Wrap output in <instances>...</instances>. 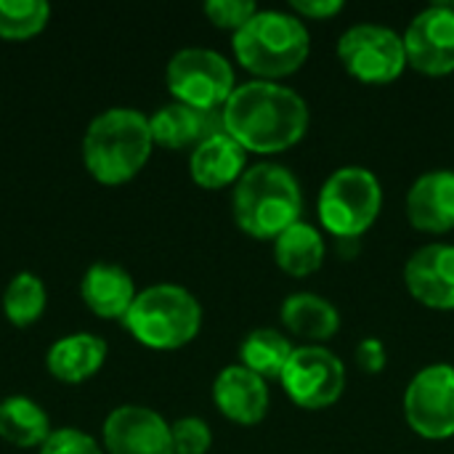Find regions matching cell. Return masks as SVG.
Instances as JSON below:
<instances>
[{
  "instance_id": "14",
  "label": "cell",
  "mask_w": 454,
  "mask_h": 454,
  "mask_svg": "<svg viewBox=\"0 0 454 454\" xmlns=\"http://www.w3.org/2000/svg\"><path fill=\"white\" fill-rule=\"evenodd\" d=\"M218 412L237 426H258L269 412V386L242 364L223 367L213 383Z\"/></svg>"
},
{
  "instance_id": "30",
  "label": "cell",
  "mask_w": 454,
  "mask_h": 454,
  "mask_svg": "<svg viewBox=\"0 0 454 454\" xmlns=\"http://www.w3.org/2000/svg\"><path fill=\"white\" fill-rule=\"evenodd\" d=\"M293 13L303 21V19H311V21H327L333 16H338L343 11V3L340 0H293L290 3Z\"/></svg>"
},
{
  "instance_id": "24",
  "label": "cell",
  "mask_w": 454,
  "mask_h": 454,
  "mask_svg": "<svg viewBox=\"0 0 454 454\" xmlns=\"http://www.w3.org/2000/svg\"><path fill=\"white\" fill-rule=\"evenodd\" d=\"M48 303L45 285L32 271H19L11 277V282L3 290V314L13 327H29L35 325Z\"/></svg>"
},
{
  "instance_id": "4",
  "label": "cell",
  "mask_w": 454,
  "mask_h": 454,
  "mask_svg": "<svg viewBox=\"0 0 454 454\" xmlns=\"http://www.w3.org/2000/svg\"><path fill=\"white\" fill-rule=\"evenodd\" d=\"M231 45L242 69L258 80L277 82L306 64L311 53V35L295 13L258 11L239 32H234Z\"/></svg>"
},
{
  "instance_id": "5",
  "label": "cell",
  "mask_w": 454,
  "mask_h": 454,
  "mask_svg": "<svg viewBox=\"0 0 454 454\" xmlns=\"http://www.w3.org/2000/svg\"><path fill=\"white\" fill-rule=\"evenodd\" d=\"M122 325L152 351H178L200 335L202 306L181 285H152L136 295Z\"/></svg>"
},
{
  "instance_id": "18",
  "label": "cell",
  "mask_w": 454,
  "mask_h": 454,
  "mask_svg": "<svg viewBox=\"0 0 454 454\" xmlns=\"http://www.w3.org/2000/svg\"><path fill=\"white\" fill-rule=\"evenodd\" d=\"M80 295L96 317L125 319L138 290L133 285V277L122 266L98 261V263L88 266V271L82 274Z\"/></svg>"
},
{
  "instance_id": "3",
  "label": "cell",
  "mask_w": 454,
  "mask_h": 454,
  "mask_svg": "<svg viewBox=\"0 0 454 454\" xmlns=\"http://www.w3.org/2000/svg\"><path fill=\"white\" fill-rule=\"evenodd\" d=\"M234 223L253 239H277L301 221L303 192L298 178L277 162L245 170L231 194Z\"/></svg>"
},
{
  "instance_id": "28",
  "label": "cell",
  "mask_w": 454,
  "mask_h": 454,
  "mask_svg": "<svg viewBox=\"0 0 454 454\" xmlns=\"http://www.w3.org/2000/svg\"><path fill=\"white\" fill-rule=\"evenodd\" d=\"M40 454H104L101 444L80 428H56L43 442Z\"/></svg>"
},
{
  "instance_id": "13",
  "label": "cell",
  "mask_w": 454,
  "mask_h": 454,
  "mask_svg": "<svg viewBox=\"0 0 454 454\" xmlns=\"http://www.w3.org/2000/svg\"><path fill=\"white\" fill-rule=\"evenodd\" d=\"M404 285L418 303L434 311H452L454 245L434 242L415 250L404 266Z\"/></svg>"
},
{
  "instance_id": "12",
  "label": "cell",
  "mask_w": 454,
  "mask_h": 454,
  "mask_svg": "<svg viewBox=\"0 0 454 454\" xmlns=\"http://www.w3.org/2000/svg\"><path fill=\"white\" fill-rule=\"evenodd\" d=\"M104 450L109 454H173L170 423L144 404L114 407L104 420Z\"/></svg>"
},
{
  "instance_id": "2",
  "label": "cell",
  "mask_w": 454,
  "mask_h": 454,
  "mask_svg": "<svg viewBox=\"0 0 454 454\" xmlns=\"http://www.w3.org/2000/svg\"><path fill=\"white\" fill-rule=\"evenodd\" d=\"M154 149L149 117L133 106H112L90 120L82 136V162L104 186L133 181Z\"/></svg>"
},
{
  "instance_id": "27",
  "label": "cell",
  "mask_w": 454,
  "mask_h": 454,
  "mask_svg": "<svg viewBox=\"0 0 454 454\" xmlns=\"http://www.w3.org/2000/svg\"><path fill=\"white\" fill-rule=\"evenodd\" d=\"M261 8L253 0H207L205 3V16L218 27V29H231L239 32Z\"/></svg>"
},
{
  "instance_id": "9",
  "label": "cell",
  "mask_w": 454,
  "mask_h": 454,
  "mask_svg": "<svg viewBox=\"0 0 454 454\" xmlns=\"http://www.w3.org/2000/svg\"><path fill=\"white\" fill-rule=\"evenodd\" d=\"M290 402L301 410H327L346 391V367L325 346H298L279 378Z\"/></svg>"
},
{
  "instance_id": "26",
  "label": "cell",
  "mask_w": 454,
  "mask_h": 454,
  "mask_svg": "<svg viewBox=\"0 0 454 454\" xmlns=\"http://www.w3.org/2000/svg\"><path fill=\"white\" fill-rule=\"evenodd\" d=\"M173 454H207L213 447V431L202 418H181L170 423Z\"/></svg>"
},
{
  "instance_id": "10",
  "label": "cell",
  "mask_w": 454,
  "mask_h": 454,
  "mask_svg": "<svg viewBox=\"0 0 454 454\" xmlns=\"http://www.w3.org/2000/svg\"><path fill=\"white\" fill-rule=\"evenodd\" d=\"M404 420L428 442L454 436V367L431 364L420 370L404 391Z\"/></svg>"
},
{
  "instance_id": "17",
  "label": "cell",
  "mask_w": 454,
  "mask_h": 454,
  "mask_svg": "<svg viewBox=\"0 0 454 454\" xmlns=\"http://www.w3.org/2000/svg\"><path fill=\"white\" fill-rule=\"evenodd\" d=\"M247 168V152L229 136V133H215L197 144L189 157V173L192 181L202 189H226L237 186V181L245 176Z\"/></svg>"
},
{
  "instance_id": "1",
  "label": "cell",
  "mask_w": 454,
  "mask_h": 454,
  "mask_svg": "<svg viewBox=\"0 0 454 454\" xmlns=\"http://www.w3.org/2000/svg\"><path fill=\"white\" fill-rule=\"evenodd\" d=\"M223 130L253 154H279L303 141L309 104L287 85L250 80L237 85L223 106Z\"/></svg>"
},
{
  "instance_id": "19",
  "label": "cell",
  "mask_w": 454,
  "mask_h": 454,
  "mask_svg": "<svg viewBox=\"0 0 454 454\" xmlns=\"http://www.w3.org/2000/svg\"><path fill=\"white\" fill-rule=\"evenodd\" d=\"M106 340L93 333H69L51 343L45 354L48 372L69 386L85 383L106 362Z\"/></svg>"
},
{
  "instance_id": "6",
  "label": "cell",
  "mask_w": 454,
  "mask_h": 454,
  "mask_svg": "<svg viewBox=\"0 0 454 454\" xmlns=\"http://www.w3.org/2000/svg\"><path fill=\"white\" fill-rule=\"evenodd\" d=\"M383 207V186L378 176L359 165L338 168L322 186L317 213L322 226L338 239H359L378 221Z\"/></svg>"
},
{
  "instance_id": "25",
  "label": "cell",
  "mask_w": 454,
  "mask_h": 454,
  "mask_svg": "<svg viewBox=\"0 0 454 454\" xmlns=\"http://www.w3.org/2000/svg\"><path fill=\"white\" fill-rule=\"evenodd\" d=\"M51 5L45 0H0V37L27 40L45 29Z\"/></svg>"
},
{
  "instance_id": "16",
  "label": "cell",
  "mask_w": 454,
  "mask_h": 454,
  "mask_svg": "<svg viewBox=\"0 0 454 454\" xmlns=\"http://www.w3.org/2000/svg\"><path fill=\"white\" fill-rule=\"evenodd\" d=\"M149 128H152L154 144H160L165 149H186V146L194 149L205 138H210L215 133H226L223 130V109L202 112V109H194V106H186L178 101L160 106L149 117Z\"/></svg>"
},
{
  "instance_id": "22",
  "label": "cell",
  "mask_w": 454,
  "mask_h": 454,
  "mask_svg": "<svg viewBox=\"0 0 454 454\" xmlns=\"http://www.w3.org/2000/svg\"><path fill=\"white\" fill-rule=\"evenodd\" d=\"M51 418L48 412L29 396H5L0 402V439L29 450L43 447V442L51 436Z\"/></svg>"
},
{
  "instance_id": "20",
  "label": "cell",
  "mask_w": 454,
  "mask_h": 454,
  "mask_svg": "<svg viewBox=\"0 0 454 454\" xmlns=\"http://www.w3.org/2000/svg\"><path fill=\"white\" fill-rule=\"evenodd\" d=\"M279 319L290 335L301 340H314V346L335 338V333L340 330L338 309L317 293L290 295L279 309Z\"/></svg>"
},
{
  "instance_id": "23",
  "label": "cell",
  "mask_w": 454,
  "mask_h": 454,
  "mask_svg": "<svg viewBox=\"0 0 454 454\" xmlns=\"http://www.w3.org/2000/svg\"><path fill=\"white\" fill-rule=\"evenodd\" d=\"M293 351H295L293 343L279 330L261 327V330H253L242 340V346H239V362H242V367H247L258 378L271 380V378H282V372H285Z\"/></svg>"
},
{
  "instance_id": "8",
  "label": "cell",
  "mask_w": 454,
  "mask_h": 454,
  "mask_svg": "<svg viewBox=\"0 0 454 454\" xmlns=\"http://www.w3.org/2000/svg\"><path fill=\"white\" fill-rule=\"evenodd\" d=\"M338 59L343 69L364 85H388L410 67L402 35L380 24L348 27L338 40Z\"/></svg>"
},
{
  "instance_id": "21",
  "label": "cell",
  "mask_w": 454,
  "mask_h": 454,
  "mask_svg": "<svg viewBox=\"0 0 454 454\" xmlns=\"http://www.w3.org/2000/svg\"><path fill=\"white\" fill-rule=\"evenodd\" d=\"M325 255H327V247H325L322 234L306 221H298L295 226H290L285 234L274 239L277 266L295 279L317 274L325 263Z\"/></svg>"
},
{
  "instance_id": "7",
  "label": "cell",
  "mask_w": 454,
  "mask_h": 454,
  "mask_svg": "<svg viewBox=\"0 0 454 454\" xmlns=\"http://www.w3.org/2000/svg\"><path fill=\"white\" fill-rule=\"evenodd\" d=\"M165 80L178 104L202 112L223 109L237 90L229 59L210 48H181L173 53L165 69Z\"/></svg>"
},
{
  "instance_id": "11",
  "label": "cell",
  "mask_w": 454,
  "mask_h": 454,
  "mask_svg": "<svg viewBox=\"0 0 454 454\" xmlns=\"http://www.w3.org/2000/svg\"><path fill=\"white\" fill-rule=\"evenodd\" d=\"M407 64L428 77L454 72V5L439 3L420 11L402 35Z\"/></svg>"
},
{
  "instance_id": "15",
  "label": "cell",
  "mask_w": 454,
  "mask_h": 454,
  "mask_svg": "<svg viewBox=\"0 0 454 454\" xmlns=\"http://www.w3.org/2000/svg\"><path fill=\"white\" fill-rule=\"evenodd\" d=\"M407 218L418 231L447 234L454 229V170H428L407 192Z\"/></svg>"
},
{
  "instance_id": "29",
  "label": "cell",
  "mask_w": 454,
  "mask_h": 454,
  "mask_svg": "<svg viewBox=\"0 0 454 454\" xmlns=\"http://www.w3.org/2000/svg\"><path fill=\"white\" fill-rule=\"evenodd\" d=\"M354 362L356 367L364 372V375H378L386 370V362H388V354H386V346L383 340L378 338H364L356 351H354Z\"/></svg>"
}]
</instances>
